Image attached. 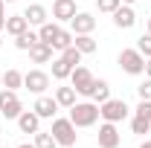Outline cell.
I'll use <instances>...</instances> for the list:
<instances>
[{"instance_id": "6da1fadb", "label": "cell", "mask_w": 151, "mask_h": 148, "mask_svg": "<svg viewBox=\"0 0 151 148\" xmlns=\"http://www.w3.org/2000/svg\"><path fill=\"white\" fill-rule=\"evenodd\" d=\"M102 116H99V105L96 102H76L73 108H70V122H73L76 128H90Z\"/></svg>"}, {"instance_id": "7a4b0ae2", "label": "cell", "mask_w": 151, "mask_h": 148, "mask_svg": "<svg viewBox=\"0 0 151 148\" xmlns=\"http://www.w3.org/2000/svg\"><path fill=\"white\" fill-rule=\"evenodd\" d=\"M52 137H55V142L61 148H73L76 145V125L70 122V116L64 119V116H55L52 119V131H50Z\"/></svg>"}, {"instance_id": "3957f363", "label": "cell", "mask_w": 151, "mask_h": 148, "mask_svg": "<svg viewBox=\"0 0 151 148\" xmlns=\"http://www.w3.org/2000/svg\"><path fill=\"white\" fill-rule=\"evenodd\" d=\"M128 113H131V108L125 105V99H108L99 105V116L105 122H122V119H128Z\"/></svg>"}, {"instance_id": "277c9868", "label": "cell", "mask_w": 151, "mask_h": 148, "mask_svg": "<svg viewBox=\"0 0 151 148\" xmlns=\"http://www.w3.org/2000/svg\"><path fill=\"white\" fill-rule=\"evenodd\" d=\"M119 67L128 75H142L145 73V55L139 50H122L119 52Z\"/></svg>"}, {"instance_id": "5b68a950", "label": "cell", "mask_w": 151, "mask_h": 148, "mask_svg": "<svg viewBox=\"0 0 151 148\" xmlns=\"http://www.w3.org/2000/svg\"><path fill=\"white\" fill-rule=\"evenodd\" d=\"M0 113H3L6 119H18L20 113H23V105H20V99H18V90H9V87L0 90Z\"/></svg>"}, {"instance_id": "8992f818", "label": "cell", "mask_w": 151, "mask_h": 148, "mask_svg": "<svg viewBox=\"0 0 151 148\" xmlns=\"http://www.w3.org/2000/svg\"><path fill=\"white\" fill-rule=\"evenodd\" d=\"M70 84L76 87V93L90 96V87H93V73H90L87 67H73V73H70Z\"/></svg>"}, {"instance_id": "52a82bcc", "label": "cell", "mask_w": 151, "mask_h": 148, "mask_svg": "<svg viewBox=\"0 0 151 148\" xmlns=\"http://www.w3.org/2000/svg\"><path fill=\"white\" fill-rule=\"evenodd\" d=\"M23 87L29 93H47V87H50V75L44 73V70H29V73H23Z\"/></svg>"}, {"instance_id": "ba28073f", "label": "cell", "mask_w": 151, "mask_h": 148, "mask_svg": "<svg viewBox=\"0 0 151 148\" xmlns=\"http://www.w3.org/2000/svg\"><path fill=\"white\" fill-rule=\"evenodd\" d=\"M122 137L116 131V122H102L99 125V148H119Z\"/></svg>"}, {"instance_id": "9c48e42d", "label": "cell", "mask_w": 151, "mask_h": 148, "mask_svg": "<svg viewBox=\"0 0 151 148\" xmlns=\"http://www.w3.org/2000/svg\"><path fill=\"white\" fill-rule=\"evenodd\" d=\"M32 111L41 116V119H55V113H58V102H55V96H38L35 99V105H32Z\"/></svg>"}, {"instance_id": "30bf717a", "label": "cell", "mask_w": 151, "mask_h": 148, "mask_svg": "<svg viewBox=\"0 0 151 148\" xmlns=\"http://www.w3.org/2000/svg\"><path fill=\"white\" fill-rule=\"evenodd\" d=\"M70 29H73V35H90L96 29V18L90 12H76V18L70 20Z\"/></svg>"}, {"instance_id": "8fae6325", "label": "cell", "mask_w": 151, "mask_h": 148, "mask_svg": "<svg viewBox=\"0 0 151 148\" xmlns=\"http://www.w3.org/2000/svg\"><path fill=\"white\" fill-rule=\"evenodd\" d=\"M76 12H78V9H76V0H55V3H52V18L61 20V23H64V20L70 23V20L76 18Z\"/></svg>"}, {"instance_id": "7c38bea8", "label": "cell", "mask_w": 151, "mask_h": 148, "mask_svg": "<svg viewBox=\"0 0 151 148\" xmlns=\"http://www.w3.org/2000/svg\"><path fill=\"white\" fill-rule=\"evenodd\" d=\"M18 128H20V134H38L41 131V116L35 111H23L18 116Z\"/></svg>"}, {"instance_id": "4fadbf2b", "label": "cell", "mask_w": 151, "mask_h": 148, "mask_svg": "<svg viewBox=\"0 0 151 148\" xmlns=\"http://www.w3.org/2000/svg\"><path fill=\"white\" fill-rule=\"evenodd\" d=\"M113 23H116L119 29H131L134 23H137V12H134L128 3H122V6L113 12Z\"/></svg>"}, {"instance_id": "5bb4252c", "label": "cell", "mask_w": 151, "mask_h": 148, "mask_svg": "<svg viewBox=\"0 0 151 148\" xmlns=\"http://www.w3.org/2000/svg\"><path fill=\"white\" fill-rule=\"evenodd\" d=\"M47 15H50V12H47V6H41V3H32V6L23 12V18L29 20V26H41V23H47V20H50Z\"/></svg>"}, {"instance_id": "9a60e30c", "label": "cell", "mask_w": 151, "mask_h": 148, "mask_svg": "<svg viewBox=\"0 0 151 148\" xmlns=\"http://www.w3.org/2000/svg\"><path fill=\"white\" fill-rule=\"evenodd\" d=\"M90 99H93L96 105L108 102V99H111V84H108L105 78H93V87H90Z\"/></svg>"}, {"instance_id": "2e32d148", "label": "cell", "mask_w": 151, "mask_h": 148, "mask_svg": "<svg viewBox=\"0 0 151 148\" xmlns=\"http://www.w3.org/2000/svg\"><path fill=\"white\" fill-rule=\"evenodd\" d=\"M73 47L81 52V55H93L96 50H99V44H96L93 35H76L73 38Z\"/></svg>"}, {"instance_id": "e0dca14e", "label": "cell", "mask_w": 151, "mask_h": 148, "mask_svg": "<svg viewBox=\"0 0 151 148\" xmlns=\"http://www.w3.org/2000/svg\"><path fill=\"white\" fill-rule=\"evenodd\" d=\"M26 29H29V20L23 18V15H9V18H6V32H9V35H23V32H26Z\"/></svg>"}, {"instance_id": "ac0fdd59", "label": "cell", "mask_w": 151, "mask_h": 148, "mask_svg": "<svg viewBox=\"0 0 151 148\" xmlns=\"http://www.w3.org/2000/svg\"><path fill=\"white\" fill-rule=\"evenodd\" d=\"M29 58H32L35 64H47V61H52V47L44 44V41H38L35 47L29 50Z\"/></svg>"}, {"instance_id": "d6986e66", "label": "cell", "mask_w": 151, "mask_h": 148, "mask_svg": "<svg viewBox=\"0 0 151 148\" xmlns=\"http://www.w3.org/2000/svg\"><path fill=\"white\" fill-rule=\"evenodd\" d=\"M76 96H78V93H76L73 84H70V87H55V102H58V108H67V111H70V108L76 105Z\"/></svg>"}, {"instance_id": "ffe728a7", "label": "cell", "mask_w": 151, "mask_h": 148, "mask_svg": "<svg viewBox=\"0 0 151 148\" xmlns=\"http://www.w3.org/2000/svg\"><path fill=\"white\" fill-rule=\"evenodd\" d=\"M58 29H61V26H58L55 20H47V23H41V26H38V38H41L44 44H50V47H52V41H55Z\"/></svg>"}, {"instance_id": "44dd1931", "label": "cell", "mask_w": 151, "mask_h": 148, "mask_svg": "<svg viewBox=\"0 0 151 148\" xmlns=\"http://www.w3.org/2000/svg\"><path fill=\"white\" fill-rule=\"evenodd\" d=\"M38 41H41V38H38V32H32V29H26L23 35H18V38H15V47H18V50H23V52H29V50L35 47Z\"/></svg>"}, {"instance_id": "7402d4cb", "label": "cell", "mask_w": 151, "mask_h": 148, "mask_svg": "<svg viewBox=\"0 0 151 148\" xmlns=\"http://www.w3.org/2000/svg\"><path fill=\"white\" fill-rule=\"evenodd\" d=\"M0 84H6L9 90H18V87H23V73H20V70H6Z\"/></svg>"}, {"instance_id": "603a6c76", "label": "cell", "mask_w": 151, "mask_h": 148, "mask_svg": "<svg viewBox=\"0 0 151 148\" xmlns=\"http://www.w3.org/2000/svg\"><path fill=\"white\" fill-rule=\"evenodd\" d=\"M73 29H58L55 41H52V50H67V47H73Z\"/></svg>"}, {"instance_id": "cb8c5ba5", "label": "cell", "mask_w": 151, "mask_h": 148, "mask_svg": "<svg viewBox=\"0 0 151 148\" xmlns=\"http://www.w3.org/2000/svg\"><path fill=\"white\" fill-rule=\"evenodd\" d=\"M70 73H73V67H70L64 58H55V61H52V78L64 81V78H70Z\"/></svg>"}, {"instance_id": "d4e9b609", "label": "cell", "mask_w": 151, "mask_h": 148, "mask_svg": "<svg viewBox=\"0 0 151 148\" xmlns=\"http://www.w3.org/2000/svg\"><path fill=\"white\" fill-rule=\"evenodd\" d=\"M131 131H134V134H148V131H151V119H145V116H137V113H134V119H131Z\"/></svg>"}, {"instance_id": "484cf974", "label": "cell", "mask_w": 151, "mask_h": 148, "mask_svg": "<svg viewBox=\"0 0 151 148\" xmlns=\"http://www.w3.org/2000/svg\"><path fill=\"white\" fill-rule=\"evenodd\" d=\"M35 148H58V142H55V137H52V134L38 131V134H35Z\"/></svg>"}, {"instance_id": "4316f807", "label": "cell", "mask_w": 151, "mask_h": 148, "mask_svg": "<svg viewBox=\"0 0 151 148\" xmlns=\"http://www.w3.org/2000/svg\"><path fill=\"white\" fill-rule=\"evenodd\" d=\"M61 58H64L70 67H78V64H81V52H78L76 47H67V50H61Z\"/></svg>"}, {"instance_id": "83f0119b", "label": "cell", "mask_w": 151, "mask_h": 148, "mask_svg": "<svg viewBox=\"0 0 151 148\" xmlns=\"http://www.w3.org/2000/svg\"><path fill=\"white\" fill-rule=\"evenodd\" d=\"M119 6H122V0H96V9L105 12V15H113Z\"/></svg>"}, {"instance_id": "f1b7e54d", "label": "cell", "mask_w": 151, "mask_h": 148, "mask_svg": "<svg viewBox=\"0 0 151 148\" xmlns=\"http://www.w3.org/2000/svg\"><path fill=\"white\" fill-rule=\"evenodd\" d=\"M137 50H139L145 58H151V35H148V32H145V35L137 41Z\"/></svg>"}, {"instance_id": "f546056e", "label": "cell", "mask_w": 151, "mask_h": 148, "mask_svg": "<svg viewBox=\"0 0 151 148\" xmlns=\"http://www.w3.org/2000/svg\"><path fill=\"white\" fill-rule=\"evenodd\" d=\"M137 116L151 119V99H139V105H137Z\"/></svg>"}, {"instance_id": "4dcf8cb0", "label": "cell", "mask_w": 151, "mask_h": 148, "mask_svg": "<svg viewBox=\"0 0 151 148\" xmlns=\"http://www.w3.org/2000/svg\"><path fill=\"white\" fill-rule=\"evenodd\" d=\"M137 96H139V99H151V78L148 75H145V81L137 87Z\"/></svg>"}, {"instance_id": "1f68e13d", "label": "cell", "mask_w": 151, "mask_h": 148, "mask_svg": "<svg viewBox=\"0 0 151 148\" xmlns=\"http://www.w3.org/2000/svg\"><path fill=\"white\" fill-rule=\"evenodd\" d=\"M145 75H148V78H151V58H148V61H145Z\"/></svg>"}, {"instance_id": "d6a6232c", "label": "cell", "mask_w": 151, "mask_h": 148, "mask_svg": "<svg viewBox=\"0 0 151 148\" xmlns=\"http://www.w3.org/2000/svg\"><path fill=\"white\" fill-rule=\"evenodd\" d=\"M18 148H35V142H23V145H18Z\"/></svg>"}, {"instance_id": "836d02e7", "label": "cell", "mask_w": 151, "mask_h": 148, "mask_svg": "<svg viewBox=\"0 0 151 148\" xmlns=\"http://www.w3.org/2000/svg\"><path fill=\"white\" fill-rule=\"evenodd\" d=\"M145 32H148V35H151V18H148V23H145Z\"/></svg>"}, {"instance_id": "e575fe53", "label": "cell", "mask_w": 151, "mask_h": 148, "mask_svg": "<svg viewBox=\"0 0 151 148\" xmlns=\"http://www.w3.org/2000/svg\"><path fill=\"white\" fill-rule=\"evenodd\" d=\"M139 148H151V139H145V142H142V145H139Z\"/></svg>"}, {"instance_id": "d590c367", "label": "cell", "mask_w": 151, "mask_h": 148, "mask_svg": "<svg viewBox=\"0 0 151 148\" xmlns=\"http://www.w3.org/2000/svg\"><path fill=\"white\" fill-rule=\"evenodd\" d=\"M122 3H128V6H131V3H137V0H122Z\"/></svg>"}, {"instance_id": "8d00e7d4", "label": "cell", "mask_w": 151, "mask_h": 148, "mask_svg": "<svg viewBox=\"0 0 151 148\" xmlns=\"http://www.w3.org/2000/svg\"><path fill=\"white\" fill-rule=\"evenodd\" d=\"M0 81H3V70H0Z\"/></svg>"}, {"instance_id": "74e56055", "label": "cell", "mask_w": 151, "mask_h": 148, "mask_svg": "<svg viewBox=\"0 0 151 148\" xmlns=\"http://www.w3.org/2000/svg\"><path fill=\"white\" fill-rule=\"evenodd\" d=\"M0 47H3V38H0Z\"/></svg>"}, {"instance_id": "f35d334b", "label": "cell", "mask_w": 151, "mask_h": 148, "mask_svg": "<svg viewBox=\"0 0 151 148\" xmlns=\"http://www.w3.org/2000/svg\"><path fill=\"white\" fill-rule=\"evenodd\" d=\"M6 3H15V0H6Z\"/></svg>"}]
</instances>
